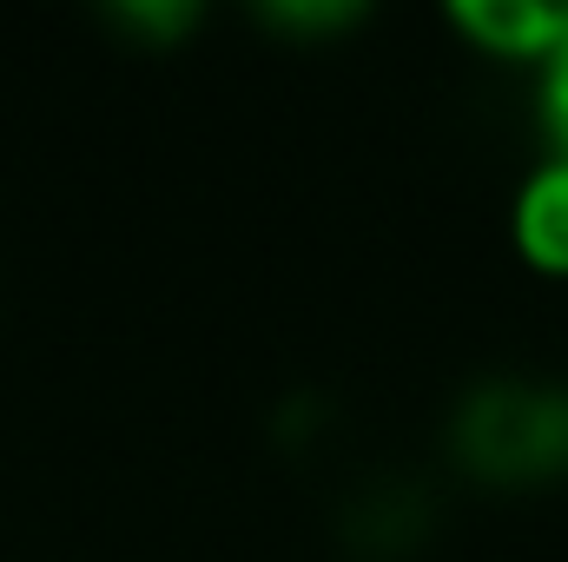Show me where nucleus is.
<instances>
[{"mask_svg": "<svg viewBox=\"0 0 568 562\" xmlns=\"http://www.w3.org/2000/svg\"><path fill=\"white\" fill-rule=\"evenodd\" d=\"M113 20L152 47H165V40H185L199 27V7L192 0H126V7H113Z\"/></svg>", "mask_w": 568, "mask_h": 562, "instance_id": "nucleus-5", "label": "nucleus"}, {"mask_svg": "<svg viewBox=\"0 0 568 562\" xmlns=\"http://www.w3.org/2000/svg\"><path fill=\"white\" fill-rule=\"evenodd\" d=\"M509 239L523 252V265H536L542 279H568V159H542L509 205Z\"/></svg>", "mask_w": 568, "mask_h": 562, "instance_id": "nucleus-3", "label": "nucleus"}, {"mask_svg": "<svg viewBox=\"0 0 568 562\" xmlns=\"http://www.w3.org/2000/svg\"><path fill=\"white\" fill-rule=\"evenodd\" d=\"M568 7H542V0H456L449 27L483 47L489 60H516V67H542V53L556 47Z\"/></svg>", "mask_w": 568, "mask_h": 562, "instance_id": "nucleus-2", "label": "nucleus"}, {"mask_svg": "<svg viewBox=\"0 0 568 562\" xmlns=\"http://www.w3.org/2000/svg\"><path fill=\"white\" fill-rule=\"evenodd\" d=\"M443 443L449 463L483 490H556L568 483V378L489 371L463 384Z\"/></svg>", "mask_w": 568, "mask_h": 562, "instance_id": "nucleus-1", "label": "nucleus"}, {"mask_svg": "<svg viewBox=\"0 0 568 562\" xmlns=\"http://www.w3.org/2000/svg\"><path fill=\"white\" fill-rule=\"evenodd\" d=\"M536 107H542L549 152L568 159V20H562V33H556V47L542 53V67H536Z\"/></svg>", "mask_w": 568, "mask_h": 562, "instance_id": "nucleus-4", "label": "nucleus"}, {"mask_svg": "<svg viewBox=\"0 0 568 562\" xmlns=\"http://www.w3.org/2000/svg\"><path fill=\"white\" fill-rule=\"evenodd\" d=\"M265 20L284 27V33H297V40H317V33H344V27H357V20H371L357 0H284V7H265Z\"/></svg>", "mask_w": 568, "mask_h": 562, "instance_id": "nucleus-6", "label": "nucleus"}]
</instances>
